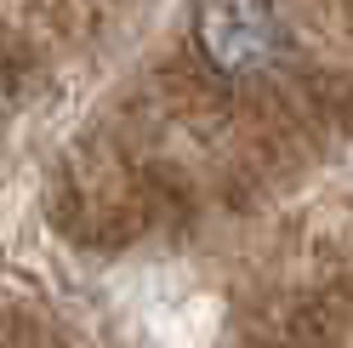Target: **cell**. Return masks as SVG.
I'll return each instance as SVG.
<instances>
[{
    "label": "cell",
    "instance_id": "1",
    "mask_svg": "<svg viewBox=\"0 0 353 348\" xmlns=\"http://www.w3.org/2000/svg\"><path fill=\"white\" fill-rule=\"evenodd\" d=\"M194 46L228 80H251L285 52V23L274 0H200L194 6Z\"/></svg>",
    "mask_w": 353,
    "mask_h": 348
}]
</instances>
